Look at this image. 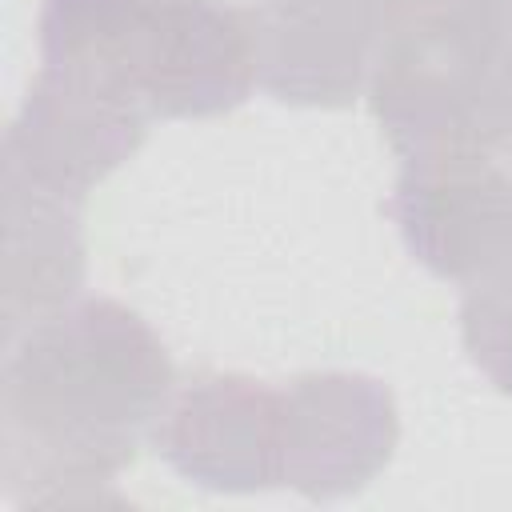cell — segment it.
Listing matches in <instances>:
<instances>
[{"mask_svg":"<svg viewBox=\"0 0 512 512\" xmlns=\"http://www.w3.org/2000/svg\"><path fill=\"white\" fill-rule=\"evenodd\" d=\"M80 284V204L4 180V336L68 304Z\"/></svg>","mask_w":512,"mask_h":512,"instance_id":"obj_8","label":"cell"},{"mask_svg":"<svg viewBox=\"0 0 512 512\" xmlns=\"http://www.w3.org/2000/svg\"><path fill=\"white\" fill-rule=\"evenodd\" d=\"M144 128V116L40 68L4 136V180L84 204V196L140 148Z\"/></svg>","mask_w":512,"mask_h":512,"instance_id":"obj_7","label":"cell"},{"mask_svg":"<svg viewBox=\"0 0 512 512\" xmlns=\"http://www.w3.org/2000/svg\"><path fill=\"white\" fill-rule=\"evenodd\" d=\"M0 476L8 504H100L176 388L160 336L116 300L60 304L4 336Z\"/></svg>","mask_w":512,"mask_h":512,"instance_id":"obj_1","label":"cell"},{"mask_svg":"<svg viewBox=\"0 0 512 512\" xmlns=\"http://www.w3.org/2000/svg\"><path fill=\"white\" fill-rule=\"evenodd\" d=\"M460 340L472 364L512 396V284L464 292L460 300Z\"/></svg>","mask_w":512,"mask_h":512,"instance_id":"obj_10","label":"cell"},{"mask_svg":"<svg viewBox=\"0 0 512 512\" xmlns=\"http://www.w3.org/2000/svg\"><path fill=\"white\" fill-rule=\"evenodd\" d=\"M424 0H256V80L284 104H352Z\"/></svg>","mask_w":512,"mask_h":512,"instance_id":"obj_4","label":"cell"},{"mask_svg":"<svg viewBox=\"0 0 512 512\" xmlns=\"http://www.w3.org/2000/svg\"><path fill=\"white\" fill-rule=\"evenodd\" d=\"M284 392L280 484L308 500L360 492L392 456L400 424L392 392L356 372H308Z\"/></svg>","mask_w":512,"mask_h":512,"instance_id":"obj_6","label":"cell"},{"mask_svg":"<svg viewBox=\"0 0 512 512\" xmlns=\"http://www.w3.org/2000/svg\"><path fill=\"white\" fill-rule=\"evenodd\" d=\"M40 56L144 120L216 116L256 84V24L224 0H44Z\"/></svg>","mask_w":512,"mask_h":512,"instance_id":"obj_2","label":"cell"},{"mask_svg":"<svg viewBox=\"0 0 512 512\" xmlns=\"http://www.w3.org/2000/svg\"><path fill=\"white\" fill-rule=\"evenodd\" d=\"M480 112L484 144L512 156V0H428Z\"/></svg>","mask_w":512,"mask_h":512,"instance_id":"obj_9","label":"cell"},{"mask_svg":"<svg viewBox=\"0 0 512 512\" xmlns=\"http://www.w3.org/2000/svg\"><path fill=\"white\" fill-rule=\"evenodd\" d=\"M408 252L464 292L512 284V156L488 144H444L400 156L388 196Z\"/></svg>","mask_w":512,"mask_h":512,"instance_id":"obj_3","label":"cell"},{"mask_svg":"<svg viewBox=\"0 0 512 512\" xmlns=\"http://www.w3.org/2000/svg\"><path fill=\"white\" fill-rule=\"evenodd\" d=\"M152 444L204 488H272L284 456V392L236 372H196L172 388Z\"/></svg>","mask_w":512,"mask_h":512,"instance_id":"obj_5","label":"cell"}]
</instances>
